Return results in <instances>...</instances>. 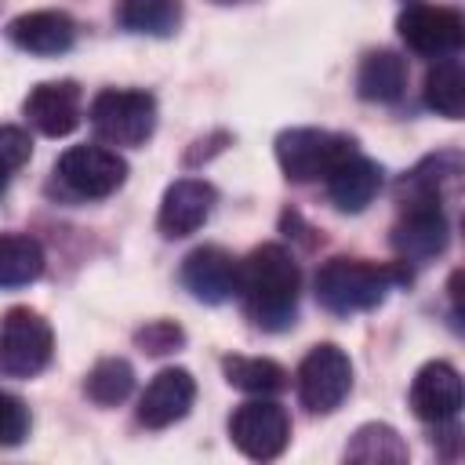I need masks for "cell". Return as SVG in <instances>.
Wrapping results in <instances>:
<instances>
[{
	"label": "cell",
	"mask_w": 465,
	"mask_h": 465,
	"mask_svg": "<svg viewBox=\"0 0 465 465\" xmlns=\"http://www.w3.org/2000/svg\"><path fill=\"white\" fill-rule=\"evenodd\" d=\"M298 291H302V272L287 247L262 243L240 262L236 294L254 327L287 331L298 316Z\"/></svg>",
	"instance_id": "6da1fadb"
},
{
	"label": "cell",
	"mask_w": 465,
	"mask_h": 465,
	"mask_svg": "<svg viewBox=\"0 0 465 465\" xmlns=\"http://www.w3.org/2000/svg\"><path fill=\"white\" fill-rule=\"evenodd\" d=\"M407 272L400 265H378L363 258H331L316 272V302L334 316L367 312L385 302L392 283H403Z\"/></svg>",
	"instance_id": "7a4b0ae2"
},
{
	"label": "cell",
	"mask_w": 465,
	"mask_h": 465,
	"mask_svg": "<svg viewBox=\"0 0 465 465\" xmlns=\"http://www.w3.org/2000/svg\"><path fill=\"white\" fill-rule=\"evenodd\" d=\"M91 127L109 145L138 149L156 131V98L149 91H127V87H105L91 102Z\"/></svg>",
	"instance_id": "3957f363"
},
{
	"label": "cell",
	"mask_w": 465,
	"mask_h": 465,
	"mask_svg": "<svg viewBox=\"0 0 465 465\" xmlns=\"http://www.w3.org/2000/svg\"><path fill=\"white\" fill-rule=\"evenodd\" d=\"M349 153H356V142L345 134H334V131L287 127L276 134V163L291 182L327 178Z\"/></svg>",
	"instance_id": "277c9868"
},
{
	"label": "cell",
	"mask_w": 465,
	"mask_h": 465,
	"mask_svg": "<svg viewBox=\"0 0 465 465\" xmlns=\"http://www.w3.org/2000/svg\"><path fill=\"white\" fill-rule=\"evenodd\" d=\"M54 356V334L51 323L25 309L15 305L0 320V371L7 378H36Z\"/></svg>",
	"instance_id": "5b68a950"
},
{
	"label": "cell",
	"mask_w": 465,
	"mask_h": 465,
	"mask_svg": "<svg viewBox=\"0 0 465 465\" xmlns=\"http://www.w3.org/2000/svg\"><path fill=\"white\" fill-rule=\"evenodd\" d=\"M294 381H298V400L305 411L331 414L341 407V400L352 389V363H349L345 349H338L334 341H320L298 363Z\"/></svg>",
	"instance_id": "8992f818"
},
{
	"label": "cell",
	"mask_w": 465,
	"mask_h": 465,
	"mask_svg": "<svg viewBox=\"0 0 465 465\" xmlns=\"http://www.w3.org/2000/svg\"><path fill=\"white\" fill-rule=\"evenodd\" d=\"M229 436L240 454L254 461H272L291 443V418L276 400H247L229 418Z\"/></svg>",
	"instance_id": "52a82bcc"
},
{
	"label": "cell",
	"mask_w": 465,
	"mask_h": 465,
	"mask_svg": "<svg viewBox=\"0 0 465 465\" xmlns=\"http://www.w3.org/2000/svg\"><path fill=\"white\" fill-rule=\"evenodd\" d=\"M54 174H58V182L73 196H80V200H105V196H113L124 185L127 163L113 149H102V145H73V149H65L58 156Z\"/></svg>",
	"instance_id": "ba28073f"
},
{
	"label": "cell",
	"mask_w": 465,
	"mask_h": 465,
	"mask_svg": "<svg viewBox=\"0 0 465 465\" xmlns=\"http://www.w3.org/2000/svg\"><path fill=\"white\" fill-rule=\"evenodd\" d=\"M396 29H400V40L425 58H450L465 40L461 15L436 4H411L396 18Z\"/></svg>",
	"instance_id": "9c48e42d"
},
{
	"label": "cell",
	"mask_w": 465,
	"mask_h": 465,
	"mask_svg": "<svg viewBox=\"0 0 465 465\" xmlns=\"http://www.w3.org/2000/svg\"><path fill=\"white\" fill-rule=\"evenodd\" d=\"M450 243V225L443 203H407L403 218L392 225V251L407 265H429Z\"/></svg>",
	"instance_id": "30bf717a"
},
{
	"label": "cell",
	"mask_w": 465,
	"mask_h": 465,
	"mask_svg": "<svg viewBox=\"0 0 465 465\" xmlns=\"http://www.w3.org/2000/svg\"><path fill=\"white\" fill-rule=\"evenodd\" d=\"M22 113L25 120L47 134V138H65L80 127L84 120V105H80V87L73 80H47V84H36L25 102H22Z\"/></svg>",
	"instance_id": "8fae6325"
},
{
	"label": "cell",
	"mask_w": 465,
	"mask_h": 465,
	"mask_svg": "<svg viewBox=\"0 0 465 465\" xmlns=\"http://www.w3.org/2000/svg\"><path fill=\"white\" fill-rule=\"evenodd\" d=\"M214 185L203 178H178L174 185H167L163 200H160V214H156V229L167 240H182L189 232H196L211 211H214Z\"/></svg>",
	"instance_id": "7c38bea8"
},
{
	"label": "cell",
	"mask_w": 465,
	"mask_h": 465,
	"mask_svg": "<svg viewBox=\"0 0 465 465\" xmlns=\"http://www.w3.org/2000/svg\"><path fill=\"white\" fill-rule=\"evenodd\" d=\"M236 280H240V262L222 247H196L182 262V287L203 305L229 302L236 294Z\"/></svg>",
	"instance_id": "4fadbf2b"
},
{
	"label": "cell",
	"mask_w": 465,
	"mask_h": 465,
	"mask_svg": "<svg viewBox=\"0 0 465 465\" xmlns=\"http://www.w3.org/2000/svg\"><path fill=\"white\" fill-rule=\"evenodd\" d=\"M411 411L429 425H443V421L458 418L461 374L447 360H429L425 367H418V374L411 381Z\"/></svg>",
	"instance_id": "5bb4252c"
},
{
	"label": "cell",
	"mask_w": 465,
	"mask_h": 465,
	"mask_svg": "<svg viewBox=\"0 0 465 465\" xmlns=\"http://www.w3.org/2000/svg\"><path fill=\"white\" fill-rule=\"evenodd\" d=\"M7 40L36 58H54L65 54L76 44V22L65 11L44 7V11H25L7 22Z\"/></svg>",
	"instance_id": "9a60e30c"
},
{
	"label": "cell",
	"mask_w": 465,
	"mask_h": 465,
	"mask_svg": "<svg viewBox=\"0 0 465 465\" xmlns=\"http://www.w3.org/2000/svg\"><path fill=\"white\" fill-rule=\"evenodd\" d=\"M196 400V381L185 367H163L138 400V421L145 429H167L189 414Z\"/></svg>",
	"instance_id": "2e32d148"
},
{
	"label": "cell",
	"mask_w": 465,
	"mask_h": 465,
	"mask_svg": "<svg viewBox=\"0 0 465 465\" xmlns=\"http://www.w3.org/2000/svg\"><path fill=\"white\" fill-rule=\"evenodd\" d=\"M323 182H327V200H331L338 211L360 214V211L378 196V189H381V167H378L374 160L360 156V149H356V153H349Z\"/></svg>",
	"instance_id": "e0dca14e"
},
{
	"label": "cell",
	"mask_w": 465,
	"mask_h": 465,
	"mask_svg": "<svg viewBox=\"0 0 465 465\" xmlns=\"http://www.w3.org/2000/svg\"><path fill=\"white\" fill-rule=\"evenodd\" d=\"M458 174H461V156L458 153L425 156L411 174L400 178L396 200H400V207H407V203H443V193L458 182Z\"/></svg>",
	"instance_id": "ac0fdd59"
},
{
	"label": "cell",
	"mask_w": 465,
	"mask_h": 465,
	"mask_svg": "<svg viewBox=\"0 0 465 465\" xmlns=\"http://www.w3.org/2000/svg\"><path fill=\"white\" fill-rule=\"evenodd\" d=\"M407 91V62L396 51H371L356 69V94L363 102H396Z\"/></svg>",
	"instance_id": "d6986e66"
},
{
	"label": "cell",
	"mask_w": 465,
	"mask_h": 465,
	"mask_svg": "<svg viewBox=\"0 0 465 465\" xmlns=\"http://www.w3.org/2000/svg\"><path fill=\"white\" fill-rule=\"evenodd\" d=\"M407 458H411V450H407L403 436L385 421L360 425L345 447V461H360V465H403Z\"/></svg>",
	"instance_id": "ffe728a7"
},
{
	"label": "cell",
	"mask_w": 465,
	"mask_h": 465,
	"mask_svg": "<svg viewBox=\"0 0 465 465\" xmlns=\"http://www.w3.org/2000/svg\"><path fill=\"white\" fill-rule=\"evenodd\" d=\"M116 22L138 36H174L182 25V0H120Z\"/></svg>",
	"instance_id": "44dd1931"
},
{
	"label": "cell",
	"mask_w": 465,
	"mask_h": 465,
	"mask_svg": "<svg viewBox=\"0 0 465 465\" xmlns=\"http://www.w3.org/2000/svg\"><path fill=\"white\" fill-rule=\"evenodd\" d=\"M44 272V247L22 232H0V291L29 287Z\"/></svg>",
	"instance_id": "7402d4cb"
},
{
	"label": "cell",
	"mask_w": 465,
	"mask_h": 465,
	"mask_svg": "<svg viewBox=\"0 0 465 465\" xmlns=\"http://www.w3.org/2000/svg\"><path fill=\"white\" fill-rule=\"evenodd\" d=\"M425 105L447 120H461L465 113V76H461V62L450 58H436V65L425 73Z\"/></svg>",
	"instance_id": "603a6c76"
},
{
	"label": "cell",
	"mask_w": 465,
	"mask_h": 465,
	"mask_svg": "<svg viewBox=\"0 0 465 465\" xmlns=\"http://www.w3.org/2000/svg\"><path fill=\"white\" fill-rule=\"evenodd\" d=\"M222 371H225V381L232 389L258 392V396H272L287 385V371L272 360H262V356H225Z\"/></svg>",
	"instance_id": "cb8c5ba5"
},
{
	"label": "cell",
	"mask_w": 465,
	"mask_h": 465,
	"mask_svg": "<svg viewBox=\"0 0 465 465\" xmlns=\"http://www.w3.org/2000/svg\"><path fill=\"white\" fill-rule=\"evenodd\" d=\"M131 389H134V367H131L127 360H120V356L98 360V363L87 371V378H84V392H87L98 407H116V403H124V400L131 396Z\"/></svg>",
	"instance_id": "d4e9b609"
},
{
	"label": "cell",
	"mask_w": 465,
	"mask_h": 465,
	"mask_svg": "<svg viewBox=\"0 0 465 465\" xmlns=\"http://www.w3.org/2000/svg\"><path fill=\"white\" fill-rule=\"evenodd\" d=\"M29 153H33L29 134H25L22 127L4 124V127H0V196H4L7 182H11V174L29 160Z\"/></svg>",
	"instance_id": "484cf974"
},
{
	"label": "cell",
	"mask_w": 465,
	"mask_h": 465,
	"mask_svg": "<svg viewBox=\"0 0 465 465\" xmlns=\"http://www.w3.org/2000/svg\"><path fill=\"white\" fill-rule=\"evenodd\" d=\"M29 436V407L11 396L0 392V447H18Z\"/></svg>",
	"instance_id": "4316f807"
},
{
	"label": "cell",
	"mask_w": 465,
	"mask_h": 465,
	"mask_svg": "<svg viewBox=\"0 0 465 465\" xmlns=\"http://www.w3.org/2000/svg\"><path fill=\"white\" fill-rule=\"evenodd\" d=\"M134 341H138L149 356H167V352H174V349L185 341V334H182V327L171 323V320H153V323H145V327L134 334Z\"/></svg>",
	"instance_id": "83f0119b"
},
{
	"label": "cell",
	"mask_w": 465,
	"mask_h": 465,
	"mask_svg": "<svg viewBox=\"0 0 465 465\" xmlns=\"http://www.w3.org/2000/svg\"><path fill=\"white\" fill-rule=\"evenodd\" d=\"M214 4H247V0H214Z\"/></svg>",
	"instance_id": "f1b7e54d"
}]
</instances>
